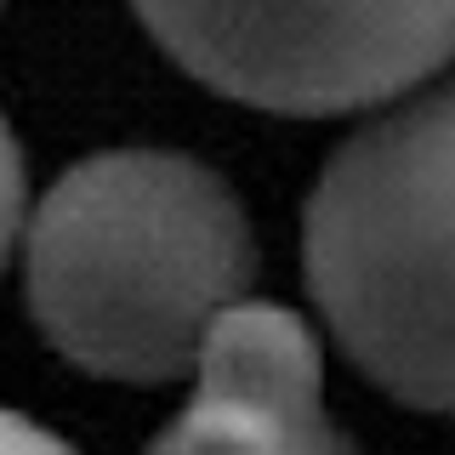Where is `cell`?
<instances>
[{"mask_svg":"<svg viewBox=\"0 0 455 455\" xmlns=\"http://www.w3.org/2000/svg\"><path fill=\"white\" fill-rule=\"evenodd\" d=\"M256 234L211 165L108 148L68 165L23 228L28 313L75 370L171 381L251 302Z\"/></svg>","mask_w":455,"mask_h":455,"instance_id":"cell-1","label":"cell"},{"mask_svg":"<svg viewBox=\"0 0 455 455\" xmlns=\"http://www.w3.org/2000/svg\"><path fill=\"white\" fill-rule=\"evenodd\" d=\"M302 267L364 381L455 416V80L398 97L331 154L307 199Z\"/></svg>","mask_w":455,"mask_h":455,"instance_id":"cell-2","label":"cell"},{"mask_svg":"<svg viewBox=\"0 0 455 455\" xmlns=\"http://www.w3.org/2000/svg\"><path fill=\"white\" fill-rule=\"evenodd\" d=\"M199 85L267 114H347L455 63V0H132Z\"/></svg>","mask_w":455,"mask_h":455,"instance_id":"cell-3","label":"cell"},{"mask_svg":"<svg viewBox=\"0 0 455 455\" xmlns=\"http://www.w3.org/2000/svg\"><path fill=\"white\" fill-rule=\"evenodd\" d=\"M148 455H359L324 410L319 336L274 302H239L194 364V398Z\"/></svg>","mask_w":455,"mask_h":455,"instance_id":"cell-4","label":"cell"},{"mask_svg":"<svg viewBox=\"0 0 455 455\" xmlns=\"http://www.w3.org/2000/svg\"><path fill=\"white\" fill-rule=\"evenodd\" d=\"M23 205H28V188H23V148L12 137L6 114H0V267H6L12 245L23 239Z\"/></svg>","mask_w":455,"mask_h":455,"instance_id":"cell-5","label":"cell"},{"mask_svg":"<svg viewBox=\"0 0 455 455\" xmlns=\"http://www.w3.org/2000/svg\"><path fill=\"white\" fill-rule=\"evenodd\" d=\"M0 455H75V450L57 433H46L40 421H28V416L0 404Z\"/></svg>","mask_w":455,"mask_h":455,"instance_id":"cell-6","label":"cell"}]
</instances>
